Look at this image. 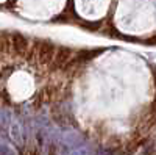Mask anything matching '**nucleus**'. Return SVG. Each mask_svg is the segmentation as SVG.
I'll use <instances>...</instances> for the list:
<instances>
[{
	"instance_id": "f257e3e1",
	"label": "nucleus",
	"mask_w": 156,
	"mask_h": 155,
	"mask_svg": "<svg viewBox=\"0 0 156 155\" xmlns=\"http://www.w3.org/2000/svg\"><path fill=\"white\" fill-rule=\"evenodd\" d=\"M9 133H11L12 141H14L17 146H23V128H22V124L17 119H11Z\"/></svg>"
},
{
	"instance_id": "f03ea898",
	"label": "nucleus",
	"mask_w": 156,
	"mask_h": 155,
	"mask_svg": "<svg viewBox=\"0 0 156 155\" xmlns=\"http://www.w3.org/2000/svg\"><path fill=\"white\" fill-rule=\"evenodd\" d=\"M9 121H11L9 113L6 110H0V127H6Z\"/></svg>"
}]
</instances>
